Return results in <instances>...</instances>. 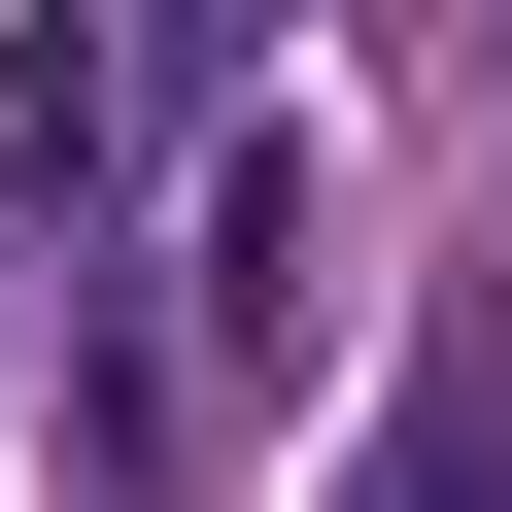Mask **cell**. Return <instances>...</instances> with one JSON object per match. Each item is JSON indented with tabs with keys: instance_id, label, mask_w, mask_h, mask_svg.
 <instances>
[{
	"instance_id": "cell-1",
	"label": "cell",
	"mask_w": 512,
	"mask_h": 512,
	"mask_svg": "<svg viewBox=\"0 0 512 512\" xmlns=\"http://www.w3.org/2000/svg\"><path fill=\"white\" fill-rule=\"evenodd\" d=\"M342 512H512V342H410L376 444H342Z\"/></svg>"
}]
</instances>
